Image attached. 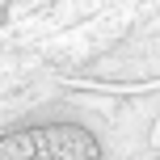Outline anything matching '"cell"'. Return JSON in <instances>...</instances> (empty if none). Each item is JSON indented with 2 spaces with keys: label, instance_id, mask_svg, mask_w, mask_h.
I'll return each instance as SVG.
<instances>
[{
  "label": "cell",
  "instance_id": "obj_1",
  "mask_svg": "<svg viewBox=\"0 0 160 160\" xmlns=\"http://www.w3.org/2000/svg\"><path fill=\"white\" fill-rule=\"evenodd\" d=\"M0 160H105L101 131L76 118H21L0 131Z\"/></svg>",
  "mask_w": 160,
  "mask_h": 160
},
{
  "label": "cell",
  "instance_id": "obj_2",
  "mask_svg": "<svg viewBox=\"0 0 160 160\" xmlns=\"http://www.w3.org/2000/svg\"><path fill=\"white\" fill-rule=\"evenodd\" d=\"M8 8H13V0H0V21L8 17Z\"/></svg>",
  "mask_w": 160,
  "mask_h": 160
}]
</instances>
